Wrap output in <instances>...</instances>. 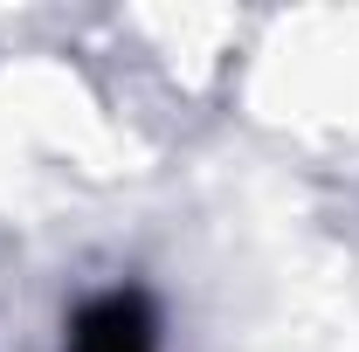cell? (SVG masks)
<instances>
[{"label": "cell", "mask_w": 359, "mask_h": 352, "mask_svg": "<svg viewBox=\"0 0 359 352\" xmlns=\"http://www.w3.org/2000/svg\"><path fill=\"white\" fill-rule=\"evenodd\" d=\"M69 352H159V318L138 290H104L76 311Z\"/></svg>", "instance_id": "cell-1"}]
</instances>
